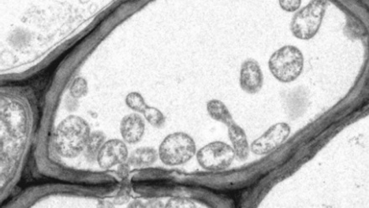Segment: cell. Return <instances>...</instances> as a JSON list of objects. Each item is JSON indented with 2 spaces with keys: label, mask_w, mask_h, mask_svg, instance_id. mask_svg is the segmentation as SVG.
Wrapping results in <instances>:
<instances>
[{
  "label": "cell",
  "mask_w": 369,
  "mask_h": 208,
  "mask_svg": "<svg viewBox=\"0 0 369 208\" xmlns=\"http://www.w3.org/2000/svg\"><path fill=\"white\" fill-rule=\"evenodd\" d=\"M90 135V126L84 118L69 115L60 122L55 130V151L62 157L76 158L84 151Z\"/></svg>",
  "instance_id": "cell-1"
},
{
  "label": "cell",
  "mask_w": 369,
  "mask_h": 208,
  "mask_svg": "<svg viewBox=\"0 0 369 208\" xmlns=\"http://www.w3.org/2000/svg\"><path fill=\"white\" fill-rule=\"evenodd\" d=\"M268 68L281 83H292L301 76L304 69V55L296 47L290 44L283 47L272 54Z\"/></svg>",
  "instance_id": "cell-2"
},
{
  "label": "cell",
  "mask_w": 369,
  "mask_h": 208,
  "mask_svg": "<svg viewBox=\"0 0 369 208\" xmlns=\"http://www.w3.org/2000/svg\"><path fill=\"white\" fill-rule=\"evenodd\" d=\"M325 0H312L307 5L297 11L290 22V31L297 39L309 40L313 38L322 25L327 10Z\"/></svg>",
  "instance_id": "cell-3"
},
{
  "label": "cell",
  "mask_w": 369,
  "mask_h": 208,
  "mask_svg": "<svg viewBox=\"0 0 369 208\" xmlns=\"http://www.w3.org/2000/svg\"><path fill=\"white\" fill-rule=\"evenodd\" d=\"M196 153L195 141L184 132L170 133L160 144L158 154L160 161L168 166L186 164Z\"/></svg>",
  "instance_id": "cell-4"
},
{
  "label": "cell",
  "mask_w": 369,
  "mask_h": 208,
  "mask_svg": "<svg viewBox=\"0 0 369 208\" xmlns=\"http://www.w3.org/2000/svg\"><path fill=\"white\" fill-rule=\"evenodd\" d=\"M232 146L222 141H214L201 148L196 154L199 164L208 170H222L229 168L235 159Z\"/></svg>",
  "instance_id": "cell-5"
},
{
  "label": "cell",
  "mask_w": 369,
  "mask_h": 208,
  "mask_svg": "<svg viewBox=\"0 0 369 208\" xmlns=\"http://www.w3.org/2000/svg\"><path fill=\"white\" fill-rule=\"evenodd\" d=\"M292 132L286 122H277L268 128L262 135L251 144V151L256 155H266L277 150L289 138Z\"/></svg>",
  "instance_id": "cell-6"
},
{
  "label": "cell",
  "mask_w": 369,
  "mask_h": 208,
  "mask_svg": "<svg viewBox=\"0 0 369 208\" xmlns=\"http://www.w3.org/2000/svg\"><path fill=\"white\" fill-rule=\"evenodd\" d=\"M129 150L125 141L113 139L107 140L99 151L97 162L100 168L110 169L124 164L129 158Z\"/></svg>",
  "instance_id": "cell-7"
},
{
  "label": "cell",
  "mask_w": 369,
  "mask_h": 208,
  "mask_svg": "<svg viewBox=\"0 0 369 208\" xmlns=\"http://www.w3.org/2000/svg\"><path fill=\"white\" fill-rule=\"evenodd\" d=\"M240 85L242 90L249 94H256L262 89L264 75L258 62L249 59L242 63Z\"/></svg>",
  "instance_id": "cell-8"
},
{
  "label": "cell",
  "mask_w": 369,
  "mask_h": 208,
  "mask_svg": "<svg viewBox=\"0 0 369 208\" xmlns=\"http://www.w3.org/2000/svg\"><path fill=\"white\" fill-rule=\"evenodd\" d=\"M145 132L144 118L138 114H130L122 118L120 133L125 143L134 144L143 139Z\"/></svg>",
  "instance_id": "cell-9"
},
{
  "label": "cell",
  "mask_w": 369,
  "mask_h": 208,
  "mask_svg": "<svg viewBox=\"0 0 369 208\" xmlns=\"http://www.w3.org/2000/svg\"><path fill=\"white\" fill-rule=\"evenodd\" d=\"M159 158L158 151L151 147H140L129 155L126 164L129 168L144 169L155 164Z\"/></svg>",
  "instance_id": "cell-10"
},
{
  "label": "cell",
  "mask_w": 369,
  "mask_h": 208,
  "mask_svg": "<svg viewBox=\"0 0 369 208\" xmlns=\"http://www.w3.org/2000/svg\"><path fill=\"white\" fill-rule=\"evenodd\" d=\"M229 137L235 155L241 161H245L249 157L251 146L244 130L234 122L229 126Z\"/></svg>",
  "instance_id": "cell-11"
},
{
  "label": "cell",
  "mask_w": 369,
  "mask_h": 208,
  "mask_svg": "<svg viewBox=\"0 0 369 208\" xmlns=\"http://www.w3.org/2000/svg\"><path fill=\"white\" fill-rule=\"evenodd\" d=\"M207 110L212 120L222 122L227 127L235 122L232 114H231L225 104L218 99H212L208 101Z\"/></svg>",
  "instance_id": "cell-12"
},
{
  "label": "cell",
  "mask_w": 369,
  "mask_h": 208,
  "mask_svg": "<svg viewBox=\"0 0 369 208\" xmlns=\"http://www.w3.org/2000/svg\"><path fill=\"white\" fill-rule=\"evenodd\" d=\"M106 142V136L102 131L91 133L84 148V155L88 162L97 161L101 148Z\"/></svg>",
  "instance_id": "cell-13"
},
{
  "label": "cell",
  "mask_w": 369,
  "mask_h": 208,
  "mask_svg": "<svg viewBox=\"0 0 369 208\" xmlns=\"http://www.w3.org/2000/svg\"><path fill=\"white\" fill-rule=\"evenodd\" d=\"M142 114L145 120L151 125L153 127L160 129L166 124L165 115L163 114L162 111L156 109L155 107L148 106Z\"/></svg>",
  "instance_id": "cell-14"
},
{
  "label": "cell",
  "mask_w": 369,
  "mask_h": 208,
  "mask_svg": "<svg viewBox=\"0 0 369 208\" xmlns=\"http://www.w3.org/2000/svg\"><path fill=\"white\" fill-rule=\"evenodd\" d=\"M125 103L130 109L140 114H143L144 111L147 109L149 106L147 105V103H145L143 96L138 92H129V94L126 96Z\"/></svg>",
  "instance_id": "cell-15"
},
{
  "label": "cell",
  "mask_w": 369,
  "mask_h": 208,
  "mask_svg": "<svg viewBox=\"0 0 369 208\" xmlns=\"http://www.w3.org/2000/svg\"><path fill=\"white\" fill-rule=\"evenodd\" d=\"M88 92L87 80L83 77H78L74 79L70 87V94L73 98L79 99L84 98Z\"/></svg>",
  "instance_id": "cell-16"
},
{
  "label": "cell",
  "mask_w": 369,
  "mask_h": 208,
  "mask_svg": "<svg viewBox=\"0 0 369 208\" xmlns=\"http://www.w3.org/2000/svg\"><path fill=\"white\" fill-rule=\"evenodd\" d=\"M166 208H196V205L192 200L184 198H173L168 200Z\"/></svg>",
  "instance_id": "cell-17"
},
{
  "label": "cell",
  "mask_w": 369,
  "mask_h": 208,
  "mask_svg": "<svg viewBox=\"0 0 369 208\" xmlns=\"http://www.w3.org/2000/svg\"><path fill=\"white\" fill-rule=\"evenodd\" d=\"M279 5L286 12H294L300 9L301 1V0H279Z\"/></svg>",
  "instance_id": "cell-18"
}]
</instances>
